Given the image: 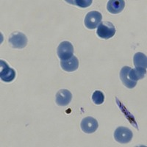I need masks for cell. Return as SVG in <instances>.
<instances>
[{
	"label": "cell",
	"mask_w": 147,
	"mask_h": 147,
	"mask_svg": "<svg viewBox=\"0 0 147 147\" xmlns=\"http://www.w3.org/2000/svg\"><path fill=\"white\" fill-rule=\"evenodd\" d=\"M146 73V69H131L130 67H123L120 72V78L122 82L128 88H133L137 85L139 80L144 78Z\"/></svg>",
	"instance_id": "6da1fadb"
},
{
	"label": "cell",
	"mask_w": 147,
	"mask_h": 147,
	"mask_svg": "<svg viewBox=\"0 0 147 147\" xmlns=\"http://www.w3.org/2000/svg\"><path fill=\"white\" fill-rule=\"evenodd\" d=\"M96 33L100 38H111L115 34V28L111 22H102L98 26Z\"/></svg>",
	"instance_id": "7a4b0ae2"
},
{
	"label": "cell",
	"mask_w": 147,
	"mask_h": 147,
	"mask_svg": "<svg viewBox=\"0 0 147 147\" xmlns=\"http://www.w3.org/2000/svg\"><path fill=\"white\" fill-rule=\"evenodd\" d=\"M57 56L61 61L70 59L74 55V47L69 41H63L57 47Z\"/></svg>",
	"instance_id": "3957f363"
},
{
	"label": "cell",
	"mask_w": 147,
	"mask_h": 147,
	"mask_svg": "<svg viewBox=\"0 0 147 147\" xmlns=\"http://www.w3.org/2000/svg\"><path fill=\"white\" fill-rule=\"evenodd\" d=\"M132 132L127 127H118L114 132V138L120 144H127L132 140Z\"/></svg>",
	"instance_id": "277c9868"
},
{
	"label": "cell",
	"mask_w": 147,
	"mask_h": 147,
	"mask_svg": "<svg viewBox=\"0 0 147 147\" xmlns=\"http://www.w3.org/2000/svg\"><path fill=\"white\" fill-rule=\"evenodd\" d=\"M9 43L13 48L22 49L27 46V38L24 33L20 32H13L8 39Z\"/></svg>",
	"instance_id": "5b68a950"
},
{
	"label": "cell",
	"mask_w": 147,
	"mask_h": 147,
	"mask_svg": "<svg viewBox=\"0 0 147 147\" xmlns=\"http://www.w3.org/2000/svg\"><path fill=\"white\" fill-rule=\"evenodd\" d=\"M16 77V71L10 68L7 63L4 60H0V78L2 81L10 82Z\"/></svg>",
	"instance_id": "8992f818"
},
{
	"label": "cell",
	"mask_w": 147,
	"mask_h": 147,
	"mask_svg": "<svg viewBox=\"0 0 147 147\" xmlns=\"http://www.w3.org/2000/svg\"><path fill=\"white\" fill-rule=\"evenodd\" d=\"M102 19V14L98 11H90L88 13L85 18V25L88 29L94 30L96 28Z\"/></svg>",
	"instance_id": "52a82bcc"
},
{
	"label": "cell",
	"mask_w": 147,
	"mask_h": 147,
	"mask_svg": "<svg viewBox=\"0 0 147 147\" xmlns=\"http://www.w3.org/2000/svg\"><path fill=\"white\" fill-rule=\"evenodd\" d=\"M99 127L98 121L92 117H86L82 119L81 122V129L87 134L94 133Z\"/></svg>",
	"instance_id": "ba28073f"
},
{
	"label": "cell",
	"mask_w": 147,
	"mask_h": 147,
	"mask_svg": "<svg viewBox=\"0 0 147 147\" xmlns=\"http://www.w3.org/2000/svg\"><path fill=\"white\" fill-rule=\"evenodd\" d=\"M72 99V94L69 90L62 89L60 90L56 94V103L59 106H66L71 102Z\"/></svg>",
	"instance_id": "9c48e42d"
},
{
	"label": "cell",
	"mask_w": 147,
	"mask_h": 147,
	"mask_svg": "<svg viewBox=\"0 0 147 147\" xmlns=\"http://www.w3.org/2000/svg\"><path fill=\"white\" fill-rule=\"evenodd\" d=\"M125 2L124 0H110L107 2V9L113 14H117L124 10Z\"/></svg>",
	"instance_id": "30bf717a"
},
{
	"label": "cell",
	"mask_w": 147,
	"mask_h": 147,
	"mask_svg": "<svg viewBox=\"0 0 147 147\" xmlns=\"http://www.w3.org/2000/svg\"><path fill=\"white\" fill-rule=\"evenodd\" d=\"M60 65L64 71L72 72L77 70L79 67V60L77 57L72 56L70 59L60 62Z\"/></svg>",
	"instance_id": "8fae6325"
},
{
	"label": "cell",
	"mask_w": 147,
	"mask_h": 147,
	"mask_svg": "<svg viewBox=\"0 0 147 147\" xmlns=\"http://www.w3.org/2000/svg\"><path fill=\"white\" fill-rule=\"evenodd\" d=\"M134 65L137 69H146L147 57L142 52H137L134 55Z\"/></svg>",
	"instance_id": "7c38bea8"
},
{
	"label": "cell",
	"mask_w": 147,
	"mask_h": 147,
	"mask_svg": "<svg viewBox=\"0 0 147 147\" xmlns=\"http://www.w3.org/2000/svg\"><path fill=\"white\" fill-rule=\"evenodd\" d=\"M92 100L95 105H102L105 101V95L100 90H96L92 95Z\"/></svg>",
	"instance_id": "4fadbf2b"
},
{
	"label": "cell",
	"mask_w": 147,
	"mask_h": 147,
	"mask_svg": "<svg viewBox=\"0 0 147 147\" xmlns=\"http://www.w3.org/2000/svg\"><path fill=\"white\" fill-rule=\"evenodd\" d=\"M66 2L69 4H71V5H75L79 6V7H82V8H85V7H87L88 6H90L92 4V0H83V1H79V0H66L65 1Z\"/></svg>",
	"instance_id": "5bb4252c"
}]
</instances>
